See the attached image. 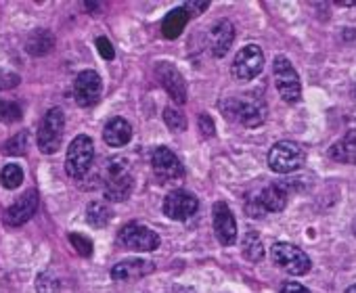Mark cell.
<instances>
[{
	"label": "cell",
	"instance_id": "1",
	"mask_svg": "<svg viewBox=\"0 0 356 293\" xmlns=\"http://www.w3.org/2000/svg\"><path fill=\"white\" fill-rule=\"evenodd\" d=\"M222 111L227 117L237 119L239 124H243L245 128H258L266 122L268 109L266 103L258 97L252 94H243L237 99H229L222 103Z\"/></svg>",
	"mask_w": 356,
	"mask_h": 293
},
{
	"label": "cell",
	"instance_id": "29",
	"mask_svg": "<svg viewBox=\"0 0 356 293\" xmlns=\"http://www.w3.org/2000/svg\"><path fill=\"white\" fill-rule=\"evenodd\" d=\"M70 243H72L74 249H76L80 256H84V258H88V256L92 253V243H90L84 235L72 233V235H70Z\"/></svg>",
	"mask_w": 356,
	"mask_h": 293
},
{
	"label": "cell",
	"instance_id": "37",
	"mask_svg": "<svg viewBox=\"0 0 356 293\" xmlns=\"http://www.w3.org/2000/svg\"><path fill=\"white\" fill-rule=\"evenodd\" d=\"M354 235H356V224H354Z\"/></svg>",
	"mask_w": 356,
	"mask_h": 293
},
{
	"label": "cell",
	"instance_id": "4",
	"mask_svg": "<svg viewBox=\"0 0 356 293\" xmlns=\"http://www.w3.org/2000/svg\"><path fill=\"white\" fill-rule=\"evenodd\" d=\"M273 78H275V86L281 94V99L289 105L300 103L302 99V84H300V76L293 69L291 61L283 55H279L273 63Z\"/></svg>",
	"mask_w": 356,
	"mask_h": 293
},
{
	"label": "cell",
	"instance_id": "30",
	"mask_svg": "<svg viewBox=\"0 0 356 293\" xmlns=\"http://www.w3.org/2000/svg\"><path fill=\"white\" fill-rule=\"evenodd\" d=\"M19 117H22V109L15 103L0 101V119H3V122H15Z\"/></svg>",
	"mask_w": 356,
	"mask_h": 293
},
{
	"label": "cell",
	"instance_id": "35",
	"mask_svg": "<svg viewBox=\"0 0 356 293\" xmlns=\"http://www.w3.org/2000/svg\"><path fill=\"white\" fill-rule=\"evenodd\" d=\"M189 13H191V17L193 15H200V13H204L206 9H208V3H200V0H195V3H187V7H185Z\"/></svg>",
	"mask_w": 356,
	"mask_h": 293
},
{
	"label": "cell",
	"instance_id": "8",
	"mask_svg": "<svg viewBox=\"0 0 356 293\" xmlns=\"http://www.w3.org/2000/svg\"><path fill=\"white\" fill-rule=\"evenodd\" d=\"M264 67V53L258 44L243 47L233 59V78L239 82L254 80Z\"/></svg>",
	"mask_w": 356,
	"mask_h": 293
},
{
	"label": "cell",
	"instance_id": "27",
	"mask_svg": "<svg viewBox=\"0 0 356 293\" xmlns=\"http://www.w3.org/2000/svg\"><path fill=\"white\" fill-rule=\"evenodd\" d=\"M163 122L172 132H185L187 130V117L183 115L181 109H176V107L163 109Z\"/></svg>",
	"mask_w": 356,
	"mask_h": 293
},
{
	"label": "cell",
	"instance_id": "33",
	"mask_svg": "<svg viewBox=\"0 0 356 293\" xmlns=\"http://www.w3.org/2000/svg\"><path fill=\"white\" fill-rule=\"evenodd\" d=\"M17 82H19V78L15 74H7L0 69V88H15Z\"/></svg>",
	"mask_w": 356,
	"mask_h": 293
},
{
	"label": "cell",
	"instance_id": "34",
	"mask_svg": "<svg viewBox=\"0 0 356 293\" xmlns=\"http://www.w3.org/2000/svg\"><path fill=\"white\" fill-rule=\"evenodd\" d=\"M281 293H310L304 285L296 283V281H287L281 285Z\"/></svg>",
	"mask_w": 356,
	"mask_h": 293
},
{
	"label": "cell",
	"instance_id": "22",
	"mask_svg": "<svg viewBox=\"0 0 356 293\" xmlns=\"http://www.w3.org/2000/svg\"><path fill=\"white\" fill-rule=\"evenodd\" d=\"M241 253L248 262H260L264 258V245L256 231H248L241 239Z\"/></svg>",
	"mask_w": 356,
	"mask_h": 293
},
{
	"label": "cell",
	"instance_id": "15",
	"mask_svg": "<svg viewBox=\"0 0 356 293\" xmlns=\"http://www.w3.org/2000/svg\"><path fill=\"white\" fill-rule=\"evenodd\" d=\"M38 210V193L34 189H30L28 193H24L5 214V220L7 224L11 226H19L24 222H28Z\"/></svg>",
	"mask_w": 356,
	"mask_h": 293
},
{
	"label": "cell",
	"instance_id": "20",
	"mask_svg": "<svg viewBox=\"0 0 356 293\" xmlns=\"http://www.w3.org/2000/svg\"><path fill=\"white\" fill-rule=\"evenodd\" d=\"M258 201L262 206L264 212H281L287 208V201H289V195L285 191L283 185H268L260 195H258Z\"/></svg>",
	"mask_w": 356,
	"mask_h": 293
},
{
	"label": "cell",
	"instance_id": "31",
	"mask_svg": "<svg viewBox=\"0 0 356 293\" xmlns=\"http://www.w3.org/2000/svg\"><path fill=\"white\" fill-rule=\"evenodd\" d=\"M97 49H99V53H101V57L103 59H107V61H111L113 57H115V51H113V47H111V42L107 40V38H97Z\"/></svg>",
	"mask_w": 356,
	"mask_h": 293
},
{
	"label": "cell",
	"instance_id": "13",
	"mask_svg": "<svg viewBox=\"0 0 356 293\" xmlns=\"http://www.w3.org/2000/svg\"><path fill=\"white\" fill-rule=\"evenodd\" d=\"M155 74H157V80L159 84L163 86V90L170 94V99L178 105H185L187 103V82L183 78V74L178 72L174 65L170 63H157L155 67Z\"/></svg>",
	"mask_w": 356,
	"mask_h": 293
},
{
	"label": "cell",
	"instance_id": "36",
	"mask_svg": "<svg viewBox=\"0 0 356 293\" xmlns=\"http://www.w3.org/2000/svg\"><path fill=\"white\" fill-rule=\"evenodd\" d=\"M346 293H356V285H352V287H348V291Z\"/></svg>",
	"mask_w": 356,
	"mask_h": 293
},
{
	"label": "cell",
	"instance_id": "7",
	"mask_svg": "<svg viewBox=\"0 0 356 293\" xmlns=\"http://www.w3.org/2000/svg\"><path fill=\"white\" fill-rule=\"evenodd\" d=\"M134 178L126 162H111L105 172V197L109 201H124L132 193Z\"/></svg>",
	"mask_w": 356,
	"mask_h": 293
},
{
	"label": "cell",
	"instance_id": "12",
	"mask_svg": "<svg viewBox=\"0 0 356 293\" xmlns=\"http://www.w3.org/2000/svg\"><path fill=\"white\" fill-rule=\"evenodd\" d=\"M103 92V80L97 72L86 69L74 80V99L80 107H92L99 103Z\"/></svg>",
	"mask_w": 356,
	"mask_h": 293
},
{
	"label": "cell",
	"instance_id": "2",
	"mask_svg": "<svg viewBox=\"0 0 356 293\" xmlns=\"http://www.w3.org/2000/svg\"><path fill=\"white\" fill-rule=\"evenodd\" d=\"M63 130H65V115L59 107H53L47 111L38 126V149L44 156H53L59 151L61 140H63Z\"/></svg>",
	"mask_w": 356,
	"mask_h": 293
},
{
	"label": "cell",
	"instance_id": "21",
	"mask_svg": "<svg viewBox=\"0 0 356 293\" xmlns=\"http://www.w3.org/2000/svg\"><path fill=\"white\" fill-rule=\"evenodd\" d=\"M329 158L341 164H356V132H348L337 140L329 149Z\"/></svg>",
	"mask_w": 356,
	"mask_h": 293
},
{
	"label": "cell",
	"instance_id": "19",
	"mask_svg": "<svg viewBox=\"0 0 356 293\" xmlns=\"http://www.w3.org/2000/svg\"><path fill=\"white\" fill-rule=\"evenodd\" d=\"M189 19H191V13L185 7H178V9L170 11L165 15V19L161 22V34H163V38H168V40L178 38V36L183 34V30L187 28Z\"/></svg>",
	"mask_w": 356,
	"mask_h": 293
},
{
	"label": "cell",
	"instance_id": "25",
	"mask_svg": "<svg viewBox=\"0 0 356 293\" xmlns=\"http://www.w3.org/2000/svg\"><path fill=\"white\" fill-rule=\"evenodd\" d=\"M28 146H30V134L24 130V132H17L15 136H11V140L5 142L3 151H5V156L19 158V156H26L28 153Z\"/></svg>",
	"mask_w": 356,
	"mask_h": 293
},
{
	"label": "cell",
	"instance_id": "11",
	"mask_svg": "<svg viewBox=\"0 0 356 293\" xmlns=\"http://www.w3.org/2000/svg\"><path fill=\"white\" fill-rule=\"evenodd\" d=\"M212 222H214V233H216V239L220 245L225 247H231L237 243V237H239V228H237V220L231 212V208L225 203V201H218L214 203V210H212Z\"/></svg>",
	"mask_w": 356,
	"mask_h": 293
},
{
	"label": "cell",
	"instance_id": "17",
	"mask_svg": "<svg viewBox=\"0 0 356 293\" xmlns=\"http://www.w3.org/2000/svg\"><path fill=\"white\" fill-rule=\"evenodd\" d=\"M235 40V26L229 19L218 22L210 32V47L214 57H225Z\"/></svg>",
	"mask_w": 356,
	"mask_h": 293
},
{
	"label": "cell",
	"instance_id": "28",
	"mask_svg": "<svg viewBox=\"0 0 356 293\" xmlns=\"http://www.w3.org/2000/svg\"><path fill=\"white\" fill-rule=\"evenodd\" d=\"M36 287H38V293H57L59 283H57V278H55L53 274L42 272V274H38V278H36Z\"/></svg>",
	"mask_w": 356,
	"mask_h": 293
},
{
	"label": "cell",
	"instance_id": "10",
	"mask_svg": "<svg viewBox=\"0 0 356 293\" xmlns=\"http://www.w3.org/2000/svg\"><path fill=\"white\" fill-rule=\"evenodd\" d=\"M120 243L132 251H155L159 247V235L145 224L130 222L120 231Z\"/></svg>",
	"mask_w": 356,
	"mask_h": 293
},
{
	"label": "cell",
	"instance_id": "14",
	"mask_svg": "<svg viewBox=\"0 0 356 293\" xmlns=\"http://www.w3.org/2000/svg\"><path fill=\"white\" fill-rule=\"evenodd\" d=\"M151 168L163 181H176V178L185 176V166L181 164V160L176 158L174 151L168 149V146H157V149L153 151Z\"/></svg>",
	"mask_w": 356,
	"mask_h": 293
},
{
	"label": "cell",
	"instance_id": "9",
	"mask_svg": "<svg viewBox=\"0 0 356 293\" xmlns=\"http://www.w3.org/2000/svg\"><path fill=\"white\" fill-rule=\"evenodd\" d=\"M200 208V201L193 193L185 191V189H176V191H170L163 199V216H168L170 220H176V222H183L187 218H191Z\"/></svg>",
	"mask_w": 356,
	"mask_h": 293
},
{
	"label": "cell",
	"instance_id": "16",
	"mask_svg": "<svg viewBox=\"0 0 356 293\" xmlns=\"http://www.w3.org/2000/svg\"><path fill=\"white\" fill-rule=\"evenodd\" d=\"M155 270V264L143 258H130V260H122L111 268V278L113 281H134V278H143L147 274H151Z\"/></svg>",
	"mask_w": 356,
	"mask_h": 293
},
{
	"label": "cell",
	"instance_id": "3",
	"mask_svg": "<svg viewBox=\"0 0 356 293\" xmlns=\"http://www.w3.org/2000/svg\"><path fill=\"white\" fill-rule=\"evenodd\" d=\"M304 162H306V153L293 140H279L268 151V168L279 174H291L300 170Z\"/></svg>",
	"mask_w": 356,
	"mask_h": 293
},
{
	"label": "cell",
	"instance_id": "26",
	"mask_svg": "<svg viewBox=\"0 0 356 293\" xmlns=\"http://www.w3.org/2000/svg\"><path fill=\"white\" fill-rule=\"evenodd\" d=\"M0 183H3L5 189H17L24 183V170L17 164H9L0 172Z\"/></svg>",
	"mask_w": 356,
	"mask_h": 293
},
{
	"label": "cell",
	"instance_id": "24",
	"mask_svg": "<svg viewBox=\"0 0 356 293\" xmlns=\"http://www.w3.org/2000/svg\"><path fill=\"white\" fill-rule=\"evenodd\" d=\"M86 220L90 226L95 228H103L107 226V222L111 220V210L107 203H101V201H92L88 208H86Z\"/></svg>",
	"mask_w": 356,
	"mask_h": 293
},
{
	"label": "cell",
	"instance_id": "5",
	"mask_svg": "<svg viewBox=\"0 0 356 293\" xmlns=\"http://www.w3.org/2000/svg\"><path fill=\"white\" fill-rule=\"evenodd\" d=\"M95 160V142L90 136L80 134L72 140L70 149H67V158H65V172L72 178H82Z\"/></svg>",
	"mask_w": 356,
	"mask_h": 293
},
{
	"label": "cell",
	"instance_id": "18",
	"mask_svg": "<svg viewBox=\"0 0 356 293\" xmlns=\"http://www.w3.org/2000/svg\"><path fill=\"white\" fill-rule=\"evenodd\" d=\"M103 138L109 146H124L132 138V126L124 117H113L105 124Z\"/></svg>",
	"mask_w": 356,
	"mask_h": 293
},
{
	"label": "cell",
	"instance_id": "6",
	"mask_svg": "<svg viewBox=\"0 0 356 293\" xmlns=\"http://www.w3.org/2000/svg\"><path fill=\"white\" fill-rule=\"evenodd\" d=\"M270 258L281 270H285L287 274H293V276L308 274L310 268H312V262H310L308 253H304L293 243H275L270 247Z\"/></svg>",
	"mask_w": 356,
	"mask_h": 293
},
{
	"label": "cell",
	"instance_id": "23",
	"mask_svg": "<svg viewBox=\"0 0 356 293\" xmlns=\"http://www.w3.org/2000/svg\"><path fill=\"white\" fill-rule=\"evenodd\" d=\"M53 44H55L53 34H51L49 30H38V32H34V34L30 36L26 49H28V53L40 57V55H47V53L53 49Z\"/></svg>",
	"mask_w": 356,
	"mask_h": 293
},
{
	"label": "cell",
	"instance_id": "32",
	"mask_svg": "<svg viewBox=\"0 0 356 293\" xmlns=\"http://www.w3.org/2000/svg\"><path fill=\"white\" fill-rule=\"evenodd\" d=\"M200 130H202V134H204L206 138L214 136V122H212L210 115H202V117H200Z\"/></svg>",
	"mask_w": 356,
	"mask_h": 293
}]
</instances>
